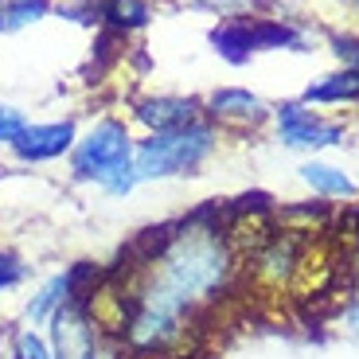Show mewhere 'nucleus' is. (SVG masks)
Returning a JSON list of instances; mask_svg holds the SVG:
<instances>
[{
    "instance_id": "nucleus-12",
    "label": "nucleus",
    "mask_w": 359,
    "mask_h": 359,
    "mask_svg": "<svg viewBox=\"0 0 359 359\" xmlns=\"http://www.w3.org/2000/svg\"><path fill=\"white\" fill-rule=\"evenodd\" d=\"M305 106H336V102H359V71L344 67V71L324 74L320 82L305 90Z\"/></svg>"
},
{
    "instance_id": "nucleus-16",
    "label": "nucleus",
    "mask_w": 359,
    "mask_h": 359,
    "mask_svg": "<svg viewBox=\"0 0 359 359\" xmlns=\"http://www.w3.org/2000/svg\"><path fill=\"white\" fill-rule=\"evenodd\" d=\"M211 39H215V47L231 59V63L250 59V51H254V43H250V16L246 20H226L223 27L211 32Z\"/></svg>"
},
{
    "instance_id": "nucleus-17",
    "label": "nucleus",
    "mask_w": 359,
    "mask_h": 359,
    "mask_svg": "<svg viewBox=\"0 0 359 359\" xmlns=\"http://www.w3.org/2000/svg\"><path fill=\"white\" fill-rule=\"evenodd\" d=\"M32 281V266H27L24 254H16L12 246H0V297L16 293Z\"/></svg>"
},
{
    "instance_id": "nucleus-8",
    "label": "nucleus",
    "mask_w": 359,
    "mask_h": 359,
    "mask_svg": "<svg viewBox=\"0 0 359 359\" xmlns=\"http://www.w3.org/2000/svg\"><path fill=\"white\" fill-rule=\"evenodd\" d=\"M74 141H79L74 117H63V121H27V129L12 144V156L20 164H27V168H36V164L67 161Z\"/></svg>"
},
{
    "instance_id": "nucleus-15",
    "label": "nucleus",
    "mask_w": 359,
    "mask_h": 359,
    "mask_svg": "<svg viewBox=\"0 0 359 359\" xmlns=\"http://www.w3.org/2000/svg\"><path fill=\"white\" fill-rule=\"evenodd\" d=\"M4 359H55L51 344H47L43 328H27V324H16L4 340Z\"/></svg>"
},
{
    "instance_id": "nucleus-10",
    "label": "nucleus",
    "mask_w": 359,
    "mask_h": 359,
    "mask_svg": "<svg viewBox=\"0 0 359 359\" xmlns=\"http://www.w3.org/2000/svg\"><path fill=\"white\" fill-rule=\"evenodd\" d=\"M133 121L144 133H176L196 121H203V102L184 94H149L133 102Z\"/></svg>"
},
{
    "instance_id": "nucleus-9",
    "label": "nucleus",
    "mask_w": 359,
    "mask_h": 359,
    "mask_svg": "<svg viewBox=\"0 0 359 359\" xmlns=\"http://www.w3.org/2000/svg\"><path fill=\"white\" fill-rule=\"evenodd\" d=\"M269 114H273V109H269L254 90H243V86H223V90H215V94H207V102H203L207 121L215 129H234V133L262 129Z\"/></svg>"
},
{
    "instance_id": "nucleus-13",
    "label": "nucleus",
    "mask_w": 359,
    "mask_h": 359,
    "mask_svg": "<svg viewBox=\"0 0 359 359\" xmlns=\"http://www.w3.org/2000/svg\"><path fill=\"white\" fill-rule=\"evenodd\" d=\"M149 20H153L149 0H102V24L121 39H126L129 32H141Z\"/></svg>"
},
{
    "instance_id": "nucleus-5",
    "label": "nucleus",
    "mask_w": 359,
    "mask_h": 359,
    "mask_svg": "<svg viewBox=\"0 0 359 359\" xmlns=\"http://www.w3.org/2000/svg\"><path fill=\"white\" fill-rule=\"evenodd\" d=\"M43 336L51 344L55 359H106L114 340L102 332V324L94 320L86 297H74L71 305H63L51 320L43 324Z\"/></svg>"
},
{
    "instance_id": "nucleus-3",
    "label": "nucleus",
    "mask_w": 359,
    "mask_h": 359,
    "mask_svg": "<svg viewBox=\"0 0 359 359\" xmlns=\"http://www.w3.org/2000/svg\"><path fill=\"white\" fill-rule=\"evenodd\" d=\"M219 149V129L211 121H196L176 133H144L137 141V176L141 184H161V180H180V176H199Z\"/></svg>"
},
{
    "instance_id": "nucleus-14",
    "label": "nucleus",
    "mask_w": 359,
    "mask_h": 359,
    "mask_svg": "<svg viewBox=\"0 0 359 359\" xmlns=\"http://www.w3.org/2000/svg\"><path fill=\"white\" fill-rule=\"evenodd\" d=\"M51 0H0V32H27L51 16Z\"/></svg>"
},
{
    "instance_id": "nucleus-21",
    "label": "nucleus",
    "mask_w": 359,
    "mask_h": 359,
    "mask_svg": "<svg viewBox=\"0 0 359 359\" xmlns=\"http://www.w3.org/2000/svg\"><path fill=\"white\" fill-rule=\"evenodd\" d=\"M340 328L351 336V340H359V293H351L348 301H344V309H340Z\"/></svg>"
},
{
    "instance_id": "nucleus-7",
    "label": "nucleus",
    "mask_w": 359,
    "mask_h": 359,
    "mask_svg": "<svg viewBox=\"0 0 359 359\" xmlns=\"http://www.w3.org/2000/svg\"><path fill=\"white\" fill-rule=\"evenodd\" d=\"M273 126H278V141L297 153H320V149H336L344 144V126L328 121L305 102H281L273 109Z\"/></svg>"
},
{
    "instance_id": "nucleus-2",
    "label": "nucleus",
    "mask_w": 359,
    "mask_h": 359,
    "mask_svg": "<svg viewBox=\"0 0 359 359\" xmlns=\"http://www.w3.org/2000/svg\"><path fill=\"white\" fill-rule=\"evenodd\" d=\"M133 153H137V137L129 129V121L98 117L90 129L79 133L71 156H67V172H71L74 184H94L109 199H129L141 188Z\"/></svg>"
},
{
    "instance_id": "nucleus-22",
    "label": "nucleus",
    "mask_w": 359,
    "mask_h": 359,
    "mask_svg": "<svg viewBox=\"0 0 359 359\" xmlns=\"http://www.w3.org/2000/svg\"><path fill=\"white\" fill-rule=\"evenodd\" d=\"M0 36H4V32H0Z\"/></svg>"
},
{
    "instance_id": "nucleus-18",
    "label": "nucleus",
    "mask_w": 359,
    "mask_h": 359,
    "mask_svg": "<svg viewBox=\"0 0 359 359\" xmlns=\"http://www.w3.org/2000/svg\"><path fill=\"white\" fill-rule=\"evenodd\" d=\"M27 129V114L20 106H8V102H0V144L4 149H12L16 144V137Z\"/></svg>"
},
{
    "instance_id": "nucleus-6",
    "label": "nucleus",
    "mask_w": 359,
    "mask_h": 359,
    "mask_svg": "<svg viewBox=\"0 0 359 359\" xmlns=\"http://www.w3.org/2000/svg\"><path fill=\"white\" fill-rule=\"evenodd\" d=\"M102 281V269L90 266V262H74V266H63L47 273L36 289H27L24 305H20V324L27 328H43L63 305H71L74 297H90V289Z\"/></svg>"
},
{
    "instance_id": "nucleus-4",
    "label": "nucleus",
    "mask_w": 359,
    "mask_h": 359,
    "mask_svg": "<svg viewBox=\"0 0 359 359\" xmlns=\"http://www.w3.org/2000/svg\"><path fill=\"white\" fill-rule=\"evenodd\" d=\"M309 238H313V234L278 226V231L266 238V246H262V250L243 266V281L262 297V301H281V297H289Z\"/></svg>"
},
{
    "instance_id": "nucleus-11",
    "label": "nucleus",
    "mask_w": 359,
    "mask_h": 359,
    "mask_svg": "<svg viewBox=\"0 0 359 359\" xmlns=\"http://www.w3.org/2000/svg\"><path fill=\"white\" fill-rule=\"evenodd\" d=\"M297 172H301V180H305V184H309V188H313L320 199H359L355 180H351L344 168H336V164L309 161V164H301Z\"/></svg>"
},
{
    "instance_id": "nucleus-19",
    "label": "nucleus",
    "mask_w": 359,
    "mask_h": 359,
    "mask_svg": "<svg viewBox=\"0 0 359 359\" xmlns=\"http://www.w3.org/2000/svg\"><path fill=\"white\" fill-rule=\"evenodd\" d=\"M196 4L207 12H215V16H226V20H246L258 8V0H196Z\"/></svg>"
},
{
    "instance_id": "nucleus-1",
    "label": "nucleus",
    "mask_w": 359,
    "mask_h": 359,
    "mask_svg": "<svg viewBox=\"0 0 359 359\" xmlns=\"http://www.w3.org/2000/svg\"><path fill=\"white\" fill-rule=\"evenodd\" d=\"M117 273L161 289L196 316H207L243 281V262L223 234V211H196L188 219L149 231Z\"/></svg>"
},
{
    "instance_id": "nucleus-20",
    "label": "nucleus",
    "mask_w": 359,
    "mask_h": 359,
    "mask_svg": "<svg viewBox=\"0 0 359 359\" xmlns=\"http://www.w3.org/2000/svg\"><path fill=\"white\" fill-rule=\"evenodd\" d=\"M332 51L344 59V67L359 71V39L355 36H332Z\"/></svg>"
}]
</instances>
